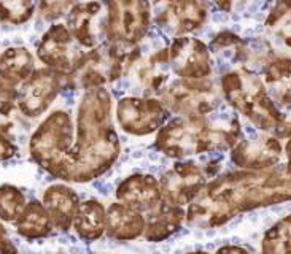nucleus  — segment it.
Here are the masks:
<instances>
[{"label":"nucleus","mask_w":291,"mask_h":254,"mask_svg":"<svg viewBox=\"0 0 291 254\" xmlns=\"http://www.w3.org/2000/svg\"><path fill=\"white\" fill-rule=\"evenodd\" d=\"M140 53L135 46L110 43V46H97L90 53H83L75 70L67 75L74 86L91 91L96 87L116 81L139 61Z\"/></svg>","instance_id":"4"},{"label":"nucleus","mask_w":291,"mask_h":254,"mask_svg":"<svg viewBox=\"0 0 291 254\" xmlns=\"http://www.w3.org/2000/svg\"><path fill=\"white\" fill-rule=\"evenodd\" d=\"M116 199L140 213L155 210L164 200L159 179L147 173H135L123 179L116 187Z\"/></svg>","instance_id":"16"},{"label":"nucleus","mask_w":291,"mask_h":254,"mask_svg":"<svg viewBox=\"0 0 291 254\" xmlns=\"http://www.w3.org/2000/svg\"><path fill=\"white\" fill-rule=\"evenodd\" d=\"M16 99H18V91L14 86L0 78V114L2 116H10L16 106Z\"/></svg>","instance_id":"29"},{"label":"nucleus","mask_w":291,"mask_h":254,"mask_svg":"<svg viewBox=\"0 0 291 254\" xmlns=\"http://www.w3.org/2000/svg\"><path fill=\"white\" fill-rule=\"evenodd\" d=\"M67 26L77 43L88 50L99 46L102 34L107 29V16L103 6L97 0H86L72 6Z\"/></svg>","instance_id":"14"},{"label":"nucleus","mask_w":291,"mask_h":254,"mask_svg":"<svg viewBox=\"0 0 291 254\" xmlns=\"http://www.w3.org/2000/svg\"><path fill=\"white\" fill-rule=\"evenodd\" d=\"M16 151H18L16 145L6 137V134L3 132V130H0V162L11 159L13 156L16 154Z\"/></svg>","instance_id":"31"},{"label":"nucleus","mask_w":291,"mask_h":254,"mask_svg":"<svg viewBox=\"0 0 291 254\" xmlns=\"http://www.w3.org/2000/svg\"><path fill=\"white\" fill-rule=\"evenodd\" d=\"M82 2H85V0H42L40 2V13L43 14L45 19L54 21L64 13L72 10V6Z\"/></svg>","instance_id":"28"},{"label":"nucleus","mask_w":291,"mask_h":254,"mask_svg":"<svg viewBox=\"0 0 291 254\" xmlns=\"http://www.w3.org/2000/svg\"><path fill=\"white\" fill-rule=\"evenodd\" d=\"M26 195L13 184L0 186V221L14 223L26 207Z\"/></svg>","instance_id":"26"},{"label":"nucleus","mask_w":291,"mask_h":254,"mask_svg":"<svg viewBox=\"0 0 291 254\" xmlns=\"http://www.w3.org/2000/svg\"><path fill=\"white\" fill-rule=\"evenodd\" d=\"M204 116L175 118L158 130L155 146L174 159H185L197 154V132Z\"/></svg>","instance_id":"13"},{"label":"nucleus","mask_w":291,"mask_h":254,"mask_svg":"<svg viewBox=\"0 0 291 254\" xmlns=\"http://www.w3.org/2000/svg\"><path fill=\"white\" fill-rule=\"evenodd\" d=\"M167 65L169 50H161L151 54L143 62H139L137 77L150 92H161L164 89V83L167 81Z\"/></svg>","instance_id":"24"},{"label":"nucleus","mask_w":291,"mask_h":254,"mask_svg":"<svg viewBox=\"0 0 291 254\" xmlns=\"http://www.w3.org/2000/svg\"><path fill=\"white\" fill-rule=\"evenodd\" d=\"M164 202L183 207L190 205L207 184V173L196 162H177L159 179Z\"/></svg>","instance_id":"10"},{"label":"nucleus","mask_w":291,"mask_h":254,"mask_svg":"<svg viewBox=\"0 0 291 254\" xmlns=\"http://www.w3.org/2000/svg\"><path fill=\"white\" fill-rule=\"evenodd\" d=\"M34 14V2L32 0H0V21L14 24L27 22Z\"/></svg>","instance_id":"27"},{"label":"nucleus","mask_w":291,"mask_h":254,"mask_svg":"<svg viewBox=\"0 0 291 254\" xmlns=\"http://www.w3.org/2000/svg\"><path fill=\"white\" fill-rule=\"evenodd\" d=\"M282 145L274 137L258 140H239L231 150V159L237 167L245 170H264L280 159Z\"/></svg>","instance_id":"17"},{"label":"nucleus","mask_w":291,"mask_h":254,"mask_svg":"<svg viewBox=\"0 0 291 254\" xmlns=\"http://www.w3.org/2000/svg\"><path fill=\"white\" fill-rule=\"evenodd\" d=\"M188 254H210V253H205V251H194V253H188Z\"/></svg>","instance_id":"35"},{"label":"nucleus","mask_w":291,"mask_h":254,"mask_svg":"<svg viewBox=\"0 0 291 254\" xmlns=\"http://www.w3.org/2000/svg\"><path fill=\"white\" fill-rule=\"evenodd\" d=\"M185 221H187V211L183 207H177L163 200L145 216V240L151 243L167 240L169 237L180 231Z\"/></svg>","instance_id":"19"},{"label":"nucleus","mask_w":291,"mask_h":254,"mask_svg":"<svg viewBox=\"0 0 291 254\" xmlns=\"http://www.w3.org/2000/svg\"><path fill=\"white\" fill-rule=\"evenodd\" d=\"M107 226V208L99 200H86L80 203L72 227L82 240L91 243L105 234Z\"/></svg>","instance_id":"21"},{"label":"nucleus","mask_w":291,"mask_h":254,"mask_svg":"<svg viewBox=\"0 0 291 254\" xmlns=\"http://www.w3.org/2000/svg\"><path fill=\"white\" fill-rule=\"evenodd\" d=\"M121 153L111 122V95L105 87L86 91L78 105L77 137L56 178L88 183L103 175Z\"/></svg>","instance_id":"2"},{"label":"nucleus","mask_w":291,"mask_h":254,"mask_svg":"<svg viewBox=\"0 0 291 254\" xmlns=\"http://www.w3.org/2000/svg\"><path fill=\"white\" fill-rule=\"evenodd\" d=\"M66 78L67 75L53 69L34 70L18 91V110L27 118H38L53 105Z\"/></svg>","instance_id":"8"},{"label":"nucleus","mask_w":291,"mask_h":254,"mask_svg":"<svg viewBox=\"0 0 291 254\" xmlns=\"http://www.w3.org/2000/svg\"><path fill=\"white\" fill-rule=\"evenodd\" d=\"M107 35L110 43L135 46L147 35L151 10L150 0H105Z\"/></svg>","instance_id":"6"},{"label":"nucleus","mask_w":291,"mask_h":254,"mask_svg":"<svg viewBox=\"0 0 291 254\" xmlns=\"http://www.w3.org/2000/svg\"><path fill=\"white\" fill-rule=\"evenodd\" d=\"M0 254H21L10 240L2 223H0Z\"/></svg>","instance_id":"32"},{"label":"nucleus","mask_w":291,"mask_h":254,"mask_svg":"<svg viewBox=\"0 0 291 254\" xmlns=\"http://www.w3.org/2000/svg\"><path fill=\"white\" fill-rule=\"evenodd\" d=\"M223 97L231 106L263 130L276 129L285 121L274 102L266 95L264 86L255 75L245 70L229 72L221 78Z\"/></svg>","instance_id":"3"},{"label":"nucleus","mask_w":291,"mask_h":254,"mask_svg":"<svg viewBox=\"0 0 291 254\" xmlns=\"http://www.w3.org/2000/svg\"><path fill=\"white\" fill-rule=\"evenodd\" d=\"M14 229L22 239L26 240H40L50 237L54 231L53 221L48 215L42 202L32 200L26 203L18 219L14 221Z\"/></svg>","instance_id":"22"},{"label":"nucleus","mask_w":291,"mask_h":254,"mask_svg":"<svg viewBox=\"0 0 291 254\" xmlns=\"http://www.w3.org/2000/svg\"><path fill=\"white\" fill-rule=\"evenodd\" d=\"M288 11H291V0H279L277 5L274 6L272 11L269 13V18L266 21V24H268V26H276Z\"/></svg>","instance_id":"30"},{"label":"nucleus","mask_w":291,"mask_h":254,"mask_svg":"<svg viewBox=\"0 0 291 254\" xmlns=\"http://www.w3.org/2000/svg\"><path fill=\"white\" fill-rule=\"evenodd\" d=\"M145 216L127 205L115 202L107 208L105 234L118 242H131L143 235Z\"/></svg>","instance_id":"20"},{"label":"nucleus","mask_w":291,"mask_h":254,"mask_svg":"<svg viewBox=\"0 0 291 254\" xmlns=\"http://www.w3.org/2000/svg\"><path fill=\"white\" fill-rule=\"evenodd\" d=\"M34 73V56L27 48H8L0 54V78L8 85H22Z\"/></svg>","instance_id":"23"},{"label":"nucleus","mask_w":291,"mask_h":254,"mask_svg":"<svg viewBox=\"0 0 291 254\" xmlns=\"http://www.w3.org/2000/svg\"><path fill=\"white\" fill-rule=\"evenodd\" d=\"M263 254H291V216L279 221L264 235Z\"/></svg>","instance_id":"25"},{"label":"nucleus","mask_w":291,"mask_h":254,"mask_svg":"<svg viewBox=\"0 0 291 254\" xmlns=\"http://www.w3.org/2000/svg\"><path fill=\"white\" fill-rule=\"evenodd\" d=\"M116 119L126 134L143 137L163 127L167 119V108L158 99L126 97L116 105Z\"/></svg>","instance_id":"9"},{"label":"nucleus","mask_w":291,"mask_h":254,"mask_svg":"<svg viewBox=\"0 0 291 254\" xmlns=\"http://www.w3.org/2000/svg\"><path fill=\"white\" fill-rule=\"evenodd\" d=\"M161 102L183 118L207 116L216 108L218 97L212 83L205 80H179L164 86Z\"/></svg>","instance_id":"7"},{"label":"nucleus","mask_w":291,"mask_h":254,"mask_svg":"<svg viewBox=\"0 0 291 254\" xmlns=\"http://www.w3.org/2000/svg\"><path fill=\"white\" fill-rule=\"evenodd\" d=\"M205 0H164V10L158 16V26L175 34H190L207 21Z\"/></svg>","instance_id":"15"},{"label":"nucleus","mask_w":291,"mask_h":254,"mask_svg":"<svg viewBox=\"0 0 291 254\" xmlns=\"http://www.w3.org/2000/svg\"><path fill=\"white\" fill-rule=\"evenodd\" d=\"M291 200V167L287 170H242L205 184L187 210L191 226L213 229L239 213Z\"/></svg>","instance_id":"1"},{"label":"nucleus","mask_w":291,"mask_h":254,"mask_svg":"<svg viewBox=\"0 0 291 254\" xmlns=\"http://www.w3.org/2000/svg\"><path fill=\"white\" fill-rule=\"evenodd\" d=\"M172 72L182 80H205L212 73V57L204 42L191 37H177L169 46Z\"/></svg>","instance_id":"12"},{"label":"nucleus","mask_w":291,"mask_h":254,"mask_svg":"<svg viewBox=\"0 0 291 254\" xmlns=\"http://www.w3.org/2000/svg\"><path fill=\"white\" fill-rule=\"evenodd\" d=\"M74 145V124L67 111L56 110L42 121L29 142L30 158L51 176H58Z\"/></svg>","instance_id":"5"},{"label":"nucleus","mask_w":291,"mask_h":254,"mask_svg":"<svg viewBox=\"0 0 291 254\" xmlns=\"http://www.w3.org/2000/svg\"><path fill=\"white\" fill-rule=\"evenodd\" d=\"M212 2H215L224 11H231L232 8V0H212Z\"/></svg>","instance_id":"34"},{"label":"nucleus","mask_w":291,"mask_h":254,"mask_svg":"<svg viewBox=\"0 0 291 254\" xmlns=\"http://www.w3.org/2000/svg\"><path fill=\"white\" fill-rule=\"evenodd\" d=\"M42 203L53 221L54 229L64 232L69 231L80 207L78 194L66 184H53L45 189Z\"/></svg>","instance_id":"18"},{"label":"nucleus","mask_w":291,"mask_h":254,"mask_svg":"<svg viewBox=\"0 0 291 254\" xmlns=\"http://www.w3.org/2000/svg\"><path fill=\"white\" fill-rule=\"evenodd\" d=\"M215 254H250V253L244 248H240V247H232V245H228V247L220 248Z\"/></svg>","instance_id":"33"},{"label":"nucleus","mask_w":291,"mask_h":254,"mask_svg":"<svg viewBox=\"0 0 291 254\" xmlns=\"http://www.w3.org/2000/svg\"><path fill=\"white\" fill-rule=\"evenodd\" d=\"M70 30L64 24H54L45 32L37 48L38 59L48 69L58 70L64 75H70L75 70L83 53Z\"/></svg>","instance_id":"11"}]
</instances>
